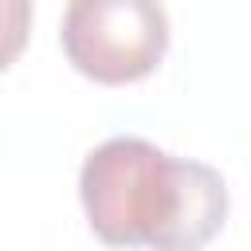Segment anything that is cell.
I'll return each mask as SVG.
<instances>
[{
  "label": "cell",
  "mask_w": 251,
  "mask_h": 251,
  "mask_svg": "<svg viewBox=\"0 0 251 251\" xmlns=\"http://www.w3.org/2000/svg\"><path fill=\"white\" fill-rule=\"evenodd\" d=\"M90 231L110 247L192 251L227 220V188L212 165L173 157L145 137L102 141L78 173Z\"/></svg>",
  "instance_id": "obj_1"
},
{
  "label": "cell",
  "mask_w": 251,
  "mask_h": 251,
  "mask_svg": "<svg viewBox=\"0 0 251 251\" xmlns=\"http://www.w3.org/2000/svg\"><path fill=\"white\" fill-rule=\"evenodd\" d=\"M67 63L102 82L126 86L157 71L169 51V16L161 0H67Z\"/></svg>",
  "instance_id": "obj_2"
},
{
  "label": "cell",
  "mask_w": 251,
  "mask_h": 251,
  "mask_svg": "<svg viewBox=\"0 0 251 251\" xmlns=\"http://www.w3.org/2000/svg\"><path fill=\"white\" fill-rule=\"evenodd\" d=\"M31 35V0H0V71H8Z\"/></svg>",
  "instance_id": "obj_3"
}]
</instances>
